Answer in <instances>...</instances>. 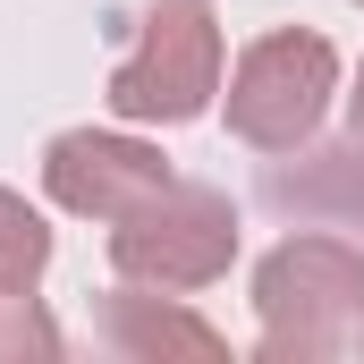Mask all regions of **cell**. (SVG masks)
<instances>
[{
	"instance_id": "obj_1",
	"label": "cell",
	"mask_w": 364,
	"mask_h": 364,
	"mask_svg": "<svg viewBox=\"0 0 364 364\" xmlns=\"http://www.w3.org/2000/svg\"><path fill=\"white\" fill-rule=\"evenodd\" d=\"M255 356L263 364H322L348 356L364 331V246L331 229H296L255 263Z\"/></svg>"
},
{
	"instance_id": "obj_2",
	"label": "cell",
	"mask_w": 364,
	"mask_h": 364,
	"mask_svg": "<svg viewBox=\"0 0 364 364\" xmlns=\"http://www.w3.org/2000/svg\"><path fill=\"white\" fill-rule=\"evenodd\" d=\"M220 77H229L220 9L212 0H153L136 17V43L110 68L102 102L127 127H186V119H203L220 102Z\"/></svg>"
},
{
	"instance_id": "obj_3",
	"label": "cell",
	"mask_w": 364,
	"mask_h": 364,
	"mask_svg": "<svg viewBox=\"0 0 364 364\" xmlns=\"http://www.w3.org/2000/svg\"><path fill=\"white\" fill-rule=\"evenodd\" d=\"M331 102H339V51L314 26L255 34L237 51V68H229V93H220L229 136L255 144V153H305L314 127L331 119Z\"/></svg>"
},
{
	"instance_id": "obj_4",
	"label": "cell",
	"mask_w": 364,
	"mask_h": 364,
	"mask_svg": "<svg viewBox=\"0 0 364 364\" xmlns=\"http://www.w3.org/2000/svg\"><path fill=\"white\" fill-rule=\"evenodd\" d=\"M229 263H237V203L203 178H170L136 212L110 220V272L136 288L195 296V288L229 279Z\"/></svg>"
},
{
	"instance_id": "obj_5",
	"label": "cell",
	"mask_w": 364,
	"mask_h": 364,
	"mask_svg": "<svg viewBox=\"0 0 364 364\" xmlns=\"http://www.w3.org/2000/svg\"><path fill=\"white\" fill-rule=\"evenodd\" d=\"M170 153L161 144H144L127 119L119 127H60L51 144H43V195L68 212V220H119V212H136L153 186H170Z\"/></svg>"
},
{
	"instance_id": "obj_6",
	"label": "cell",
	"mask_w": 364,
	"mask_h": 364,
	"mask_svg": "<svg viewBox=\"0 0 364 364\" xmlns=\"http://www.w3.org/2000/svg\"><path fill=\"white\" fill-rule=\"evenodd\" d=\"M93 331H102V348H119L136 364H153V356H229V339L203 314H186V296L136 288V279H119V296H102Z\"/></svg>"
},
{
	"instance_id": "obj_7",
	"label": "cell",
	"mask_w": 364,
	"mask_h": 364,
	"mask_svg": "<svg viewBox=\"0 0 364 364\" xmlns=\"http://www.w3.org/2000/svg\"><path fill=\"white\" fill-rule=\"evenodd\" d=\"M68 348V331L43 314V296H34V279H0V364H51Z\"/></svg>"
},
{
	"instance_id": "obj_8",
	"label": "cell",
	"mask_w": 364,
	"mask_h": 364,
	"mask_svg": "<svg viewBox=\"0 0 364 364\" xmlns=\"http://www.w3.org/2000/svg\"><path fill=\"white\" fill-rule=\"evenodd\" d=\"M43 272H51V229L17 186H0V279H43Z\"/></svg>"
},
{
	"instance_id": "obj_9",
	"label": "cell",
	"mask_w": 364,
	"mask_h": 364,
	"mask_svg": "<svg viewBox=\"0 0 364 364\" xmlns=\"http://www.w3.org/2000/svg\"><path fill=\"white\" fill-rule=\"evenodd\" d=\"M348 136L364 144V60H356V85H348Z\"/></svg>"
},
{
	"instance_id": "obj_10",
	"label": "cell",
	"mask_w": 364,
	"mask_h": 364,
	"mask_svg": "<svg viewBox=\"0 0 364 364\" xmlns=\"http://www.w3.org/2000/svg\"><path fill=\"white\" fill-rule=\"evenodd\" d=\"M356 356H364V331H356Z\"/></svg>"
},
{
	"instance_id": "obj_11",
	"label": "cell",
	"mask_w": 364,
	"mask_h": 364,
	"mask_svg": "<svg viewBox=\"0 0 364 364\" xmlns=\"http://www.w3.org/2000/svg\"><path fill=\"white\" fill-rule=\"evenodd\" d=\"M356 9H364V0H356Z\"/></svg>"
}]
</instances>
